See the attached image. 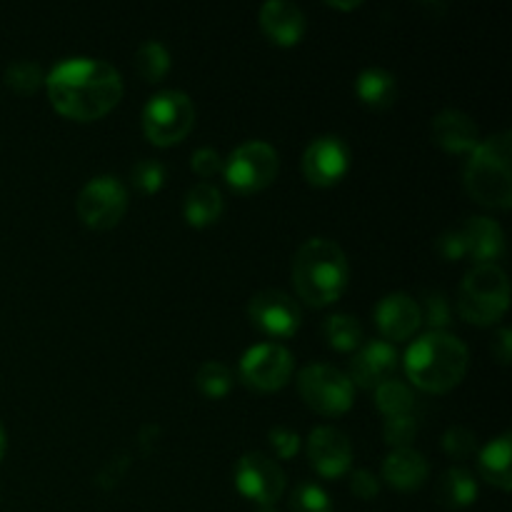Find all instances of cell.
I'll use <instances>...</instances> for the list:
<instances>
[{
    "instance_id": "cell-1",
    "label": "cell",
    "mask_w": 512,
    "mask_h": 512,
    "mask_svg": "<svg viewBox=\"0 0 512 512\" xmlns=\"http://www.w3.org/2000/svg\"><path fill=\"white\" fill-rule=\"evenodd\" d=\"M50 105L60 115L90 123L108 115L123 98V78L105 60L68 58L45 75Z\"/></svg>"
},
{
    "instance_id": "cell-2",
    "label": "cell",
    "mask_w": 512,
    "mask_h": 512,
    "mask_svg": "<svg viewBox=\"0 0 512 512\" xmlns=\"http://www.w3.org/2000/svg\"><path fill=\"white\" fill-rule=\"evenodd\" d=\"M405 373L425 393H450L468 373V348L445 330H428L405 353Z\"/></svg>"
},
{
    "instance_id": "cell-3",
    "label": "cell",
    "mask_w": 512,
    "mask_h": 512,
    "mask_svg": "<svg viewBox=\"0 0 512 512\" xmlns=\"http://www.w3.org/2000/svg\"><path fill=\"white\" fill-rule=\"evenodd\" d=\"M348 258L338 243L328 238H313L293 258V285L300 300L313 308L335 303L348 288Z\"/></svg>"
},
{
    "instance_id": "cell-4",
    "label": "cell",
    "mask_w": 512,
    "mask_h": 512,
    "mask_svg": "<svg viewBox=\"0 0 512 512\" xmlns=\"http://www.w3.org/2000/svg\"><path fill=\"white\" fill-rule=\"evenodd\" d=\"M465 188L485 208L508 210L512 203L510 133L490 135L478 143L465 165Z\"/></svg>"
},
{
    "instance_id": "cell-5",
    "label": "cell",
    "mask_w": 512,
    "mask_h": 512,
    "mask_svg": "<svg viewBox=\"0 0 512 512\" xmlns=\"http://www.w3.org/2000/svg\"><path fill=\"white\" fill-rule=\"evenodd\" d=\"M510 308V283L500 265H475L458 290V313L465 323L495 325Z\"/></svg>"
},
{
    "instance_id": "cell-6",
    "label": "cell",
    "mask_w": 512,
    "mask_h": 512,
    "mask_svg": "<svg viewBox=\"0 0 512 512\" xmlns=\"http://www.w3.org/2000/svg\"><path fill=\"white\" fill-rule=\"evenodd\" d=\"M195 125V105L180 90H163L153 95L143 110L145 138L153 145L168 148L180 143Z\"/></svg>"
},
{
    "instance_id": "cell-7",
    "label": "cell",
    "mask_w": 512,
    "mask_h": 512,
    "mask_svg": "<svg viewBox=\"0 0 512 512\" xmlns=\"http://www.w3.org/2000/svg\"><path fill=\"white\" fill-rule=\"evenodd\" d=\"M298 393L310 410L328 418L348 413L355 398V388L348 375L323 363H313L300 370Z\"/></svg>"
},
{
    "instance_id": "cell-8",
    "label": "cell",
    "mask_w": 512,
    "mask_h": 512,
    "mask_svg": "<svg viewBox=\"0 0 512 512\" xmlns=\"http://www.w3.org/2000/svg\"><path fill=\"white\" fill-rule=\"evenodd\" d=\"M278 153L263 140H250L238 145L225 160L223 175L230 188L240 195H253L268 188L278 175Z\"/></svg>"
},
{
    "instance_id": "cell-9",
    "label": "cell",
    "mask_w": 512,
    "mask_h": 512,
    "mask_svg": "<svg viewBox=\"0 0 512 512\" xmlns=\"http://www.w3.org/2000/svg\"><path fill=\"white\" fill-rule=\"evenodd\" d=\"M75 210L88 228L110 230L123 220L128 210V190L113 175H100L80 190Z\"/></svg>"
},
{
    "instance_id": "cell-10",
    "label": "cell",
    "mask_w": 512,
    "mask_h": 512,
    "mask_svg": "<svg viewBox=\"0 0 512 512\" xmlns=\"http://www.w3.org/2000/svg\"><path fill=\"white\" fill-rule=\"evenodd\" d=\"M293 365L295 358L288 348L278 343H260L240 360V378L258 393H275L288 385Z\"/></svg>"
},
{
    "instance_id": "cell-11",
    "label": "cell",
    "mask_w": 512,
    "mask_h": 512,
    "mask_svg": "<svg viewBox=\"0 0 512 512\" xmlns=\"http://www.w3.org/2000/svg\"><path fill=\"white\" fill-rule=\"evenodd\" d=\"M235 488L250 503L265 508L283 498L285 473L265 453H248L238 460V468H235Z\"/></svg>"
},
{
    "instance_id": "cell-12",
    "label": "cell",
    "mask_w": 512,
    "mask_h": 512,
    "mask_svg": "<svg viewBox=\"0 0 512 512\" xmlns=\"http://www.w3.org/2000/svg\"><path fill=\"white\" fill-rule=\"evenodd\" d=\"M248 318L268 338H293L303 323L300 305L283 290H260L250 298Z\"/></svg>"
},
{
    "instance_id": "cell-13",
    "label": "cell",
    "mask_w": 512,
    "mask_h": 512,
    "mask_svg": "<svg viewBox=\"0 0 512 512\" xmlns=\"http://www.w3.org/2000/svg\"><path fill=\"white\" fill-rule=\"evenodd\" d=\"M350 168V150L338 135H320L305 148L303 153V173L308 183L318 188H330L340 183Z\"/></svg>"
},
{
    "instance_id": "cell-14",
    "label": "cell",
    "mask_w": 512,
    "mask_h": 512,
    "mask_svg": "<svg viewBox=\"0 0 512 512\" xmlns=\"http://www.w3.org/2000/svg\"><path fill=\"white\" fill-rule=\"evenodd\" d=\"M308 460L310 468L320 475V478H343L348 475L350 465H353V448L345 433L338 428H315L308 438Z\"/></svg>"
},
{
    "instance_id": "cell-15",
    "label": "cell",
    "mask_w": 512,
    "mask_h": 512,
    "mask_svg": "<svg viewBox=\"0 0 512 512\" xmlns=\"http://www.w3.org/2000/svg\"><path fill=\"white\" fill-rule=\"evenodd\" d=\"M398 370V353L385 340H373L365 343L350 360V383L360 385L365 390L378 388L380 383L390 380Z\"/></svg>"
},
{
    "instance_id": "cell-16",
    "label": "cell",
    "mask_w": 512,
    "mask_h": 512,
    "mask_svg": "<svg viewBox=\"0 0 512 512\" xmlns=\"http://www.w3.org/2000/svg\"><path fill=\"white\" fill-rule=\"evenodd\" d=\"M375 323L383 338L388 340H408L418 333L423 325L420 318V305L405 293H390L375 305Z\"/></svg>"
},
{
    "instance_id": "cell-17",
    "label": "cell",
    "mask_w": 512,
    "mask_h": 512,
    "mask_svg": "<svg viewBox=\"0 0 512 512\" xmlns=\"http://www.w3.org/2000/svg\"><path fill=\"white\" fill-rule=\"evenodd\" d=\"M260 28L275 45L293 48L305 35V15L298 5L270 0L260 8Z\"/></svg>"
},
{
    "instance_id": "cell-18",
    "label": "cell",
    "mask_w": 512,
    "mask_h": 512,
    "mask_svg": "<svg viewBox=\"0 0 512 512\" xmlns=\"http://www.w3.org/2000/svg\"><path fill=\"white\" fill-rule=\"evenodd\" d=\"M433 140L448 153H473L480 143L478 125L460 110H443L433 118Z\"/></svg>"
},
{
    "instance_id": "cell-19",
    "label": "cell",
    "mask_w": 512,
    "mask_h": 512,
    "mask_svg": "<svg viewBox=\"0 0 512 512\" xmlns=\"http://www.w3.org/2000/svg\"><path fill=\"white\" fill-rule=\"evenodd\" d=\"M383 480L400 493L420 490L428 480V460L413 448L393 450L383 463Z\"/></svg>"
},
{
    "instance_id": "cell-20",
    "label": "cell",
    "mask_w": 512,
    "mask_h": 512,
    "mask_svg": "<svg viewBox=\"0 0 512 512\" xmlns=\"http://www.w3.org/2000/svg\"><path fill=\"white\" fill-rule=\"evenodd\" d=\"M465 240V253L478 265H490L505 253V233L495 220L470 218L460 230Z\"/></svg>"
},
{
    "instance_id": "cell-21",
    "label": "cell",
    "mask_w": 512,
    "mask_h": 512,
    "mask_svg": "<svg viewBox=\"0 0 512 512\" xmlns=\"http://www.w3.org/2000/svg\"><path fill=\"white\" fill-rule=\"evenodd\" d=\"M183 213L188 225H193V228H208V225L218 223V218L223 215V195H220V190L215 185L198 183L185 195Z\"/></svg>"
},
{
    "instance_id": "cell-22",
    "label": "cell",
    "mask_w": 512,
    "mask_h": 512,
    "mask_svg": "<svg viewBox=\"0 0 512 512\" xmlns=\"http://www.w3.org/2000/svg\"><path fill=\"white\" fill-rule=\"evenodd\" d=\"M510 450H512V438L510 433L500 435L493 443H488L480 453V475L488 480L490 485H495L498 490L508 493L512 488V473H510Z\"/></svg>"
},
{
    "instance_id": "cell-23",
    "label": "cell",
    "mask_w": 512,
    "mask_h": 512,
    "mask_svg": "<svg viewBox=\"0 0 512 512\" xmlns=\"http://www.w3.org/2000/svg\"><path fill=\"white\" fill-rule=\"evenodd\" d=\"M355 93H358V98L368 108L385 110L398 98V83H395V75L388 73V70L368 68L358 75Z\"/></svg>"
},
{
    "instance_id": "cell-24",
    "label": "cell",
    "mask_w": 512,
    "mask_h": 512,
    "mask_svg": "<svg viewBox=\"0 0 512 512\" xmlns=\"http://www.w3.org/2000/svg\"><path fill=\"white\" fill-rule=\"evenodd\" d=\"M435 498H438V503L443 508H468L478 498V483H475V478L468 470L453 468L438 480V485H435Z\"/></svg>"
},
{
    "instance_id": "cell-25",
    "label": "cell",
    "mask_w": 512,
    "mask_h": 512,
    "mask_svg": "<svg viewBox=\"0 0 512 512\" xmlns=\"http://www.w3.org/2000/svg\"><path fill=\"white\" fill-rule=\"evenodd\" d=\"M323 338L338 353H353L363 343V325L353 315H330L323 323Z\"/></svg>"
},
{
    "instance_id": "cell-26",
    "label": "cell",
    "mask_w": 512,
    "mask_h": 512,
    "mask_svg": "<svg viewBox=\"0 0 512 512\" xmlns=\"http://www.w3.org/2000/svg\"><path fill=\"white\" fill-rule=\"evenodd\" d=\"M375 405H378V410L385 415V418L410 415V410H413L415 405V395L408 385L390 378L375 388Z\"/></svg>"
},
{
    "instance_id": "cell-27",
    "label": "cell",
    "mask_w": 512,
    "mask_h": 512,
    "mask_svg": "<svg viewBox=\"0 0 512 512\" xmlns=\"http://www.w3.org/2000/svg\"><path fill=\"white\" fill-rule=\"evenodd\" d=\"M135 70L145 83H158L170 70V53L158 40H148L135 50Z\"/></svg>"
},
{
    "instance_id": "cell-28",
    "label": "cell",
    "mask_w": 512,
    "mask_h": 512,
    "mask_svg": "<svg viewBox=\"0 0 512 512\" xmlns=\"http://www.w3.org/2000/svg\"><path fill=\"white\" fill-rule=\"evenodd\" d=\"M195 385H198V390L205 398L220 400L233 390V373H230L223 363L208 360V363L200 365L198 373H195Z\"/></svg>"
},
{
    "instance_id": "cell-29",
    "label": "cell",
    "mask_w": 512,
    "mask_h": 512,
    "mask_svg": "<svg viewBox=\"0 0 512 512\" xmlns=\"http://www.w3.org/2000/svg\"><path fill=\"white\" fill-rule=\"evenodd\" d=\"M5 85L18 95H33L45 85V75L33 60H15L5 68Z\"/></svg>"
},
{
    "instance_id": "cell-30",
    "label": "cell",
    "mask_w": 512,
    "mask_h": 512,
    "mask_svg": "<svg viewBox=\"0 0 512 512\" xmlns=\"http://www.w3.org/2000/svg\"><path fill=\"white\" fill-rule=\"evenodd\" d=\"M290 512H333V503L318 483H300L290 495Z\"/></svg>"
},
{
    "instance_id": "cell-31",
    "label": "cell",
    "mask_w": 512,
    "mask_h": 512,
    "mask_svg": "<svg viewBox=\"0 0 512 512\" xmlns=\"http://www.w3.org/2000/svg\"><path fill=\"white\" fill-rule=\"evenodd\" d=\"M130 180H133V185L143 195L158 193L165 183L163 163H158V160H150V158L138 160V163L133 165V170H130Z\"/></svg>"
},
{
    "instance_id": "cell-32",
    "label": "cell",
    "mask_w": 512,
    "mask_h": 512,
    "mask_svg": "<svg viewBox=\"0 0 512 512\" xmlns=\"http://www.w3.org/2000/svg\"><path fill=\"white\" fill-rule=\"evenodd\" d=\"M415 435H418V423L413 420V415H395V418L385 420L383 438L390 448L395 450L410 448Z\"/></svg>"
},
{
    "instance_id": "cell-33",
    "label": "cell",
    "mask_w": 512,
    "mask_h": 512,
    "mask_svg": "<svg viewBox=\"0 0 512 512\" xmlns=\"http://www.w3.org/2000/svg\"><path fill=\"white\" fill-rule=\"evenodd\" d=\"M420 318L430 330H443L450 323V305L443 293L425 295V305L420 308Z\"/></svg>"
},
{
    "instance_id": "cell-34",
    "label": "cell",
    "mask_w": 512,
    "mask_h": 512,
    "mask_svg": "<svg viewBox=\"0 0 512 512\" xmlns=\"http://www.w3.org/2000/svg\"><path fill=\"white\" fill-rule=\"evenodd\" d=\"M443 448L450 458L468 460L475 453V435L463 425H455L443 435Z\"/></svg>"
},
{
    "instance_id": "cell-35",
    "label": "cell",
    "mask_w": 512,
    "mask_h": 512,
    "mask_svg": "<svg viewBox=\"0 0 512 512\" xmlns=\"http://www.w3.org/2000/svg\"><path fill=\"white\" fill-rule=\"evenodd\" d=\"M223 165H225V160L220 158L218 150H213V148L195 150L193 158H190V168H193V173L200 175L203 180L213 178V175H218V173H223Z\"/></svg>"
},
{
    "instance_id": "cell-36",
    "label": "cell",
    "mask_w": 512,
    "mask_h": 512,
    "mask_svg": "<svg viewBox=\"0 0 512 512\" xmlns=\"http://www.w3.org/2000/svg\"><path fill=\"white\" fill-rule=\"evenodd\" d=\"M270 438V445H273L275 455H278L280 460H290L293 455H298L300 450V438L295 430L290 428H273L268 433Z\"/></svg>"
},
{
    "instance_id": "cell-37",
    "label": "cell",
    "mask_w": 512,
    "mask_h": 512,
    "mask_svg": "<svg viewBox=\"0 0 512 512\" xmlns=\"http://www.w3.org/2000/svg\"><path fill=\"white\" fill-rule=\"evenodd\" d=\"M350 493L358 500L378 498L380 480L370 470H353V475H350Z\"/></svg>"
},
{
    "instance_id": "cell-38",
    "label": "cell",
    "mask_w": 512,
    "mask_h": 512,
    "mask_svg": "<svg viewBox=\"0 0 512 512\" xmlns=\"http://www.w3.org/2000/svg\"><path fill=\"white\" fill-rule=\"evenodd\" d=\"M435 250H438V255L443 260H463L468 255L465 253V240L460 235V230H448V233L440 235L435 240Z\"/></svg>"
},
{
    "instance_id": "cell-39",
    "label": "cell",
    "mask_w": 512,
    "mask_h": 512,
    "mask_svg": "<svg viewBox=\"0 0 512 512\" xmlns=\"http://www.w3.org/2000/svg\"><path fill=\"white\" fill-rule=\"evenodd\" d=\"M493 355L500 365H508L510 363V355H512V333L508 328H500L498 335L493 340Z\"/></svg>"
},
{
    "instance_id": "cell-40",
    "label": "cell",
    "mask_w": 512,
    "mask_h": 512,
    "mask_svg": "<svg viewBox=\"0 0 512 512\" xmlns=\"http://www.w3.org/2000/svg\"><path fill=\"white\" fill-rule=\"evenodd\" d=\"M125 470V463H120V460H113V463L105 468V473L98 475V485H103V488H110V485H115L120 480V475H123Z\"/></svg>"
},
{
    "instance_id": "cell-41",
    "label": "cell",
    "mask_w": 512,
    "mask_h": 512,
    "mask_svg": "<svg viewBox=\"0 0 512 512\" xmlns=\"http://www.w3.org/2000/svg\"><path fill=\"white\" fill-rule=\"evenodd\" d=\"M330 8H340V10H355L360 3H328Z\"/></svg>"
},
{
    "instance_id": "cell-42",
    "label": "cell",
    "mask_w": 512,
    "mask_h": 512,
    "mask_svg": "<svg viewBox=\"0 0 512 512\" xmlns=\"http://www.w3.org/2000/svg\"><path fill=\"white\" fill-rule=\"evenodd\" d=\"M5 455V430H3V425H0V458H3Z\"/></svg>"
},
{
    "instance_id": "cell-43",
    "label": "cell",
    "mask_w": 512,
    "mask_h": 512,
    "mask_svg": "<svg viewBox=\"0 0 512 512\" xmlns=\"http://www.w3.org/2000/svg\"><path fill=\"white\" fill-rule=\"evenodd\" d=\"M258 512H275V505H265V508H258Z\"/></svg>"
}]
</instances>
